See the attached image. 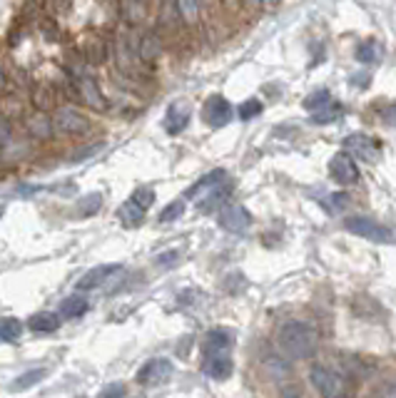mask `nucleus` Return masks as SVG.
Masks as SVG:
<instances>
[{"instance_id":"f257e3e1","label":"nucleus","mask_w":396,"mask_h":398,"mask_svg":"<svg viewBox=\"0 0 396 398\" xmlns=\"http://www.w3.org/2000/svg\"><path fill=\"white\" fill-rule=\"evenodd\" d=\"M314 346H317V334L304 321H287L280 329V349L289 358L312 356Z\"/></svg>"},{"instance_id":"f03ea898","label":"nucleus","mask_w":396,"mask_h":398,"mask_svg":"<svg viewBox=\"0 0 396 398\" xmlns=\"http://www.w3.org/2000/svg\"><path fill=\"white\" fill-rule=\"evenodd\" d=\"M344 229L361 236V239L376 241V244H391L394 241V231L389 227L379 224V222L369 219V217H352V219L344 222Z\"/></svg>"},{"instance_id":"7ed1b4c3","label":"nucleus","mask_w":396,"mask_h":398,"mask_svg":"<svg viewBox=\"0 0 396 398\" xmlns=\"http://www.w3.org/2000/svg\"><path fill=\"white\" fill-rule=\"evenodd\" d=\"M309 376H312V383L317 386V391L322 393V396H344V393H347V381H344L342 373L334 371V368L317 363V366H312Z\"/></svg>"},{"instance_id":"20e7f679","label":"nucleus","mask_w":396,"mask_h":398,"mask_svg":"<svg viewBox=\"0 0 396 398\" xmlns=\"http://www.w3.org/2000/svg\"><path fill=\"white\" fill-rule=\"evenodd\" d=\"M172 373H174L172 361H167V358H152V361H148L140 368L135 381L140 386H162V383H167L172 378Z\"/></svg>"},{"instance_id":"39448f33","label":"nucleus","mask_w":396,"mask_h":398,"mask_svg":"<svg viewBox=\"0 0 396 398\" xmlns=\"http://www.w3.org/2000/svg\"><path fill=\"white\" fill-rule=\"evenodd\" d=\"M53 127L65 132V135H83V132H88L90 122H88L85 115H80L78 110H73V107H60L53 115Z\"/></svg>"},{"instance_id":"423d86ee","label":"nucleus","mask_w":396,"mask_h":398,"mask_svg":"<svg viewBox=\"0 0 396 398\" xmlns=\"http://www.w3.org/2000/svg\"><path fill=\"white\" fill-rule=\"evenodd\" d=\"M220 224H222V229L232 231V234H244V231L249 229V224H252V217H249V212L244 210L242 205L229 202V205H224V210L220 212Z\"/></svg>"},{"instance_id":"0eeeda50","label":"nucleus","mask_w":396,"mask_h":398,"mask_svg":"<svg viewBox=\"0 0 396 398\" xmlns=\"http://www.w3.org/2000/svg\"><path fill=\"white\" fill-rule=\"evenodd\" d=\"M329 174H332L334 182L339 184H354L359 179V167H356L354 157L347 152H339L329 162Z\"/></svg>"},{"instance_id":"6e6552de","label":"nucleus","mask_w":396,"mask_h":398,"mask_svg":"<svg viewBox=\"0 0 396 398\" xmlns=\"http://www.w3.org/2000/svg\"><path fill=\"white\" fill-rule=\"evenodd\" d=\"M202 115H205V120L210 127H224L232 122V105H229L222 95H212V97L205 102Z\"/></svg>"},{"instance_id":"1a4fd4ad","label":"nucleus","mask_w":396,"mask_h":398,"mask_svg":"<svg viewBox=\"0 0 396 398\" xmlns=\"http://www.w3.org/2000/svg\"><path fill=\"white\" fill-rule=\"evenodd\" d=\"M344 147L349 150L352 157H359L364 162H376L379 159V145H376V140H371L366 135H349L344 140Z\"/></svg>"},{"instance_id":"9d476101","label":"nucleus","mask_w":396,"mask_h":398,"mask_svg":"<svg viewBox=\"0 0 396 398\" xmlns=\"http://www.w3.org/2000/svg\"><path fill=\"white\" fill-rule=\"evenodd\" d=\"M202 371H205V376L215 378V381H224V378L232 376V371H234V361L227 356V351L207 354L205 363H202Z\"/></svg>"},{"instance_id":"9b49d317","label":"nucleus","mask_w":396,"mask_h":398,"mask_svg":"<svg viewBox=\"0 0 396 398\" xmlns=\"http://www.w3.org/2000/svg\"><path fill=\"white\" fill-rule=\"evenodd\" d=\"M120 269H122L120 264H100V267L90 269V272H85L83 277H80L78 289H80V291H92V289L102 287V284H105L112 274L120 272Z\"/></svg>"},{"instance_id":"f8f14e48","label":"nucleus","mask_w":396,"mask_h":398,"mask_svg":"<svg viewBox=\"0 0 396 398\" xmlns=\"http://www.w3.org/2000/svg\"><path fill=\"white\" fill-rule=\"evenodd\" d=\"M75 88H78V95L85 100V105H90L92 110L102 112L107 110V100L102 97V92L97 90L95 80L92 78H85V75H80L78 80H75Z\"/></svg>"},{"instance_id":"ddd939ff","label":"nucleus","mask_w":396,"mask_h":398,"mask_svg":"<svg viewBox=\"0 0 396 398\" xmlns=\"http://www.w3.org/2000/svg\"><path fill=\"white\" fill-rule=\"evenodd\" d=\"M187 122H190V105H187L185 100L172 102V105L167 107V115H164V130H167L169 135H180L187 127Z\"/></svg>"},{"instance_id":"4468645a","label":"nucleus","mask_w":396,"mask_h":398,"mask_svg":"<svg viewBox=\"0 0 396 398\" xmlns=\"http://www.w3.org/2000/svg\"><path fill=\"white\" fill-rule=\"evenodd\" d=\"M25 127H28V132H30V137H35V140H50V137H53V120L40 110L32 117H28Z\"/></svg>"},{"instance_id":"2eb2a0df","label":"nucleus","mask_w":396,"mask_h":398,"mask_svg":"<svg viewBox=\"0 0 396 398\" xmlns=\"http://www.w3.org/2000/svg\"><path fill=\"white\" fill-rule=\"evenodd\" d=\"M30 102L35 105V110L48 112L50 107L55 105V90H53V85H48V83H35V85H32Z\"/></svg>"},{"instance_id":"dca6fc26","label":"nucleus","mask_w":396,"mask_h":398,"mask_svg":"<svg viewBox=\"0 0 396 398\" xmlns=\"http://www.w3.org/2000/svg\"><path fill=\"white\" fill-rule=\"evenodd\" d=\"M234 344V336L224 329H215L205 336V354H220V351H229Z\"/></svg>"},{"instance_id":"f3484780","label":"nucleus","mask_w":396,"mask_h":398,"mask_svg":"<svg viewBox=\"0 0 396 398\" xmlns=\"http://www.w3.org/2000/svg\"><path fill=\"white\" fill-rule=\"evenodd\" d=\"M145 215H148V212H145L132 197H127L125 205L117 210V219H120L125 227H140V224H143V219H145Z\"/></svg>"},{"instance_id":"a211bd4d","label":"nucleus","mask_w":396,"mask_h":398,"mask_svg":"<svg viewBox=\"0 0 396 398\" xmlns=\"http://www.w3.org/2000/svg\"><path fill=\"white\" fill-rule=\"evenodd\" d=\"M224 179H227V172H224V169H212L210 174L197 179V184H192V187L187 189V197H200L202 192H212V189H215L217 184H222Z\"/></svg>"},{"instance_id":"6ab92c4d","label":"nucleus","mask_w":396,"mask_h":398,"mask_svg":"<svg viewBox=\"0 0 396 398\" xmlns=\"http://www.w3.org/2000/svg\"><path fill=\"white\" fill-rule=\"evenodd\" d=\"M229 189H232V182H227L224 179L222 184H217L215 189H212L207 197H202V202H200V212H212L215 207H220L227 199V194H229Z\"/></svg>"},{"instance_id":"aec40b11","label":"nucleus","mask_w":396,"mask_h":398,"mask_svg":"<svg viewBox=\"0 0 396 398\" xmlns=\"http://www.w3.org/2000/svg\"><path fill=\"white\" fill-rule=\"evenodd\" d=\"M28 326L32 331H37V334H50V331H55L60 326V319L55 314H50V311H40V314H32L28 319Z\"/></svg>"},{"instance_id":"412c9836","label":"nucleus","mask_w":396,"mask_h":398,"mask_svg":"<svg viewBox=\"0 0 396 398\" xmlns=\"http://www.w3.org/2000/svg\"><path fill=\"white\" fill-rule=\"evenodd\" d=\"M88 309H90V304H88L85 296H68L63 304H60V316H63V319H78V316H83Z\"/></svg>"},{"instance_id":"4be33fe9","label":"nucleus","mask_w":396,"mask_h":398,"mask_svg":"<svg viewBox=\"0 0 396 398\" xmlns=\"http://www.w3.org/2000/svg\"><path fill=\"white\" fill-rule=\"evenodd\" d=\"M83 55L90 65H102L107 60V55H110V50H107L105 40H90L88 45H85Z\"/></svg>"},{"instance_id":"5701e85b","label":"nucleus","mask_w":396,"mask_h":398,"mask_svg":"<svg viewBox=\"0 0 396 398\" xmlns=\"http://www.w3.org/2000/svg\"><path fill=\"white\" fill-rule=\"evenodd\" d=\"M356 60H359L361 65H374V63H379V60H381V47H379V42H374V40L361 42V45L356 47Z\"/></svg>"},{"instance_id":"b1692460","label":"nucleus","mask_w":396,"mask_h":398,"mask_svg":"<svg viewBox=\"0 0 396 398\" xmlns=\"http://www.w3.org/2000/svg\"><path fill=\"white\" fill-rule=\"evenodd\" d=\"M160 55V42L155 35H143L138 42V58L145 60V63H152Z\"/></svg>"},{"instance_id":"393cba45","label":"nucleus","mask_w":396,"mask_h":398,"mask_svg":"<svg viewBox=\"0 0 396 398\" xmlns=\"http://www.w3.org/2000/svg\"><path fill=\"white\" fill-rule=\"evenodd\" d=\"M342 117V105L339 102H329V105H324L322 110H317L314 112V117H312V122L314 125H327V122H332V120H339Z\"/></svg>"},{"instance_id":"a878e982","label":"nucleus","mask_w":396,"mask_h":398,"mask_svg":"<svg viewBox=\"0 0 396 398\" xmlns=\"http://www.w3.org/2000/svg\"><path fill=\"white\" fill-rule=\"evenodd\" d=\"M23 334V324L13 316H6V319H0V339L3 341H16L20 339Z\"/></svg>"},{"instance_id":"bb28decb","label":"nucleus","mask_w":396,"mask_h":398,"mask_svg":"<svg viewBox=\"0 0 396 398\" xmlns=\"http://www.w3.org/2000/svg\"><path fill=\"white\" fill-rule=\"evenodd\" d=\"M100 207H102V194L92 192V194H88V197L80 199L78 210H80V215L90 217V215H95V212L100 210Z\"/></svg>"},{"instance_id":"cd10ccee","label":"nucleus","mask_w":396,"mask_h":398,"mask_svg":"<svg viewBox=\"0 0 396 398\" xmlns=\"http://www.w3.org/2000/svg\"><path fill=\"white\" fill-rule=\"evenodd\" d=\"M182 215H185V202H182V199H177V202H172V205H167L162 212H160V222H162V224H167V222L180 219Z\"/></svg>"},{"instance_id":"c85d7f7f","label":"nucleus","mask_w":396,"mask_h":398,"mask_svg":"<svg viewBox=\"0 0 396 398\" xmlns=\"http://www.w3.org/2000/svg\"><path fill=\"white\" fill-rule=\"evenodd\" d=\"M329 102H332V97H329L327 90H319V92L309 95V97L304 100V107H306V110L317 112V110H322L324 105H329Z\"/></svg>"},{"instance_id":"c756f323","label":"nucleus","mask_w":396,"mask_h":398,"mask_svg":"<svg viewBox=\"0 0 396 398\" xmlns=\"http://www.w3.org/2000/svg\"><path fill=\"white\" fill-rule=\"evenodd\" d=\"M130 197L135 199V202H138L145 212H148L150 207H152V202H155V189L152 187H138L135 192L130 194Z\"/></svg>"},{"instance_id":"7c9ffc66","label":"nucleus","mask_w":396,"mask_h":398,"mask_svg":"<svg viewBox=\"0 0 396 398\" xmlns=\"http://www.w3.org/2000/svg\"><path fill=\"white\" fill-rule=\"evenodd\" d=\"M40 378H45V368H35V371H28V373H23V376H18L13 388H30L32 383H37Z\"/></svg>"},{"instance_id":"2f4dec72","label":"nucleus","mask_w":396,"mask_h":398,"mask_svg":"<svg viewBox=\"0 0 396 398\" xmlns=\"http://www.w3.org/2000/svg\"><path fill=\"white\" fill-rule=\"evenodd\" d=\"M259 112H262V102H259V100H247V102H242V107H239V117H242L244 122L257 117Z\"/></svg>"},{"instance_id":"473e14b6","label":"nucleus","mask_w":396,"mask_h":398,"mask_svg":"<svg viewBox=\"0 0 396 398\" xmlns=\"http://www.w3.org/2000/svg\"><path fill=\"white\" fill-rule=\"evenodd\" d=\"M177 259H180V252H177V249H169V252H164V254H157L155 264H157L160 269H169L177 264Z\"/></svg>"},{"instance_id":"72a5a7b5","label":"nucleus","mask_w":396,"mask_h":398,"mask_svg":"<svg viewBox=\"0 0 396 398\" xmlns=\"http://www.w3.org/2000/svg\"><path fill=\"white\" fill-rule=\"evenodd\" d=\"M327 202H329V212H332V215H339V212H342L344 207H347L349 197H347L344 192H337V194H332V197H329Z\"/></svg>"},{"instance_id":"f704fd0d","label":"nucleus","mask_w":396,"mask_h":398,"mask_svg":"<svg viewBox=\"0 0 396 398\" xmlns=\"http://www.w3.org/2000/svg\"><path fill=\"white\" fill-rule=\"evenodd\" d=\"M11 145V120L6 115L0 117V150H6Z\"/></svg>"},{"instance_id":"c9c22d12","label":"nucleus","mask_w":396,"mask_h":398,"mask_svg":"<svg viewBox=\"0 0 396 398\" xmlns=\"http://www.w3.org/2000/svg\"><path fill=\"white\" fill-rule=\"evenodd\" d=\"M100 150H102V142H95V145L88 147V150H80V152L73 157V162H83V159H88V157H92V155H97Z\"/></svg>"},{"instance_id":"e433bc0d","label":"nucleus","mask_w":396,"mask_h":398,"mask_svg":"<svg viewBox=\"0 0 396 398\" xmlns=\"http://www.w3.org/2000/svg\"><path fill=\"white\" fill-rule=\"evenodd\" d=\"M40 30H42V35L48 37V40H58V28H55V23L48 20V18L40 23Z\"/></svg>"},{"instance_id":"4c0bfd02","label":"nucleus","mask_w":396,"mask_h":398,"mask_svg":"<svg viewBox=\"0 0 396 398\" xmlns=\"http://www.w3.org/2000/svg\"><path fill=\"white\" fill-rule=\"evenodd\" d=\"M180 11H182V16H185L187 20H195V16H197L195 0H180Z\"/></svg>"},{"instance_id":"58836bf2","label":"nucleus","mask_w":396,"mask_h":398,"mask_svg":"<svg viewBox=\"0 0 396 398\" xmlns=\"http://www.w3.org/2000/svg\"><path fill=\"white\" fill-rule=\"evenodd\" d=\"M100 393L102 396H125L127 388H125V383H110V386H105Z\"/></svg>"},{"instance_id":"ea45409f","label":"nucleus","mask_w":396,"mask_h":398,"mask_svg":"<svg viewBox=\"0 0 396 398\" xmlns=\"http://www.w3.org/2000/svg\"><path fill=\"white\" fill-rule=\"evenodd\" d=\"M37 11H40V0H28V6H25V18L37 16Z\"/></svg>"},{"instance_id":"a19ab883","label":"nucleus","mask_w":396,"mask_h":398,"mask_svg":"<svg viewBox=\"0 0 396 398\" xmlns=\"http://www.w3.org/2000/svg\"><path fill=\"white\" fill-rule=\"evenodd\" d=\"M384 120H386V125H394L396 127V105H391L389 110L384 112Z\"/></svg>"},{"instance_id":"79ce46f5","label":"nucleus","mask_w":396,"mask_h":398,"mask_svg":"<svg viewBox=\"0 0 396 398\" xmlns=\"http://www.w3.org/2000/svg\"><path fill=\"white\" fill-rule=\"evenodd\" d=\"M70 6H73V0H55V8H58V11H70Z\"/></svg>"},{"instance_id":"37998d69","label":"nucleus","mask_w":396,"mask_h":398,"mask_svg":"<svg viewBox=\"0 0 396 398\" xmlns=\"http://www.w3.org/2000/svg\"><path fill=\"white\" fill-rule=\"evenodd\" d=\"M3 85H6V73L0 70V88H3Z\"/></svg>"},{"instance_id":"c03bdc74","label":"nucleus","mask_w":396,"mask_h":398,"mask_svg":"<svg viewBox=\"0 0 396 398\" xmlns=\"http://www.w3.org/2000/svg\"><path fill=\"white\" fill-rule=\"evenodd\" d=\"M3 212H6V207H0V217H3Z\"/></svg>"}]
</instances>
